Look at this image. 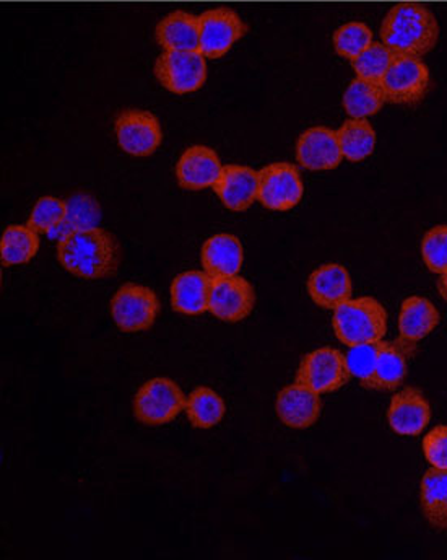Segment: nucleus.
I'll return each mask as SVG.
<instances>
[{
  "label": "nucleus",
  "mask_w": 447,
  "mask_h": 560,
  "mask_svg": "<svg viewBox=\"0 0 447 560\" xmlns=\"http://www.w3.org/2000/svg\"><path fill=\"white\" fill-rule=\"evenodd\" d=\"M420 503L426 522L438 532H447V469L432 468L425 472Z\"/></svg>",
  "instance_id": "b1692460"
},
{
  "label": "nucleus",
  "mask_w": 447,
  "mask_h": 560,
  "mask_svg": "<svg viewBox=\"0 0 447 560\" xmlns=\"http://www.w3.org/2000/svg\"><path fill=\"white\" fill-rule=\"evenodd\" d=\"M245 261L242 242L230 233H219L202 246L203 271L212 279L238 276Z\"/></svg>",
  "instance_id": "6ab92c4d"
},
{
  "label": "nucleus",
  "mask_w": 447,
  "mask_h": 560,
  "mask_svg": "<svg viewBox=\"0 0 447 560\" xmlns=\"http://www.w3.org/2000/svg\"><path fill=\"white\" fill-rule=\"evenodd\" d=\"M438 290L442 293L443 299L447 300V272L442 275V278L438 280Z\"/></svg>",
  "instance_id": "c9c22d12"
},
{
  "label": "nucleus",
  "mask_w": 447,
  "mask_h": 560,
  "mask_svg": "<svg viewBox=\"0 0 447 560\" xmlns=\"http://www.w3.org/2000/svg\"><path fill=\"white\" fill-rule=\"evenodd\" d=\"M432 406L420 389L403 388L393 395L387 411V422L397 435L416 436L428 427Z\"/></svg>",
  "instance_id": "ddd939ff"
},
{
  "label": "nucleus",
  "mask_w": 447,
  "mask_h": 560,
  "mask_svg": "<svg viewBox=\"0 0 447 560\" xmlns=\"http://www.w3.org/2000/svg\"><path fill=\"white\" fill-rule=\"evenodd\" d=\"M384 103H386V96L381 85L360 77L352 80L343 93V108L350 118H369L383 108Z\"/></svg>",
  "instance_id": "bb28decb"
},
{
  "label": "nucleus",
  "mask_w": 447,
  "mask_h": 560,
  "mask_svg": "<svg viewBox=\"0 0 447 560\" xmlns=\"http://www.w3.org/2000/svg\"><path fill=\"white\" fill-rule=\"evenodd\" d=\"M343 155L337 131L318 126L299 136L296 143V160L303 168L326 172L340 165Z\"/></svg>",
  "instance_id": "2eb2a0df"
},
{
  "label": "nucleus",
  "mask_w": 447,
  "mask_h": 560,
  "mask_svg": "<svg viewBox=\"0 0 447 560\" xmlns=\"http://www.w3.org/2000/svg\"><path fill=\"white\" fill-rule=\"evenodd\" d=\"M66 219L48 233L49 238L56 240L58 243L79 230L96 229L102 219L98 201L86 192L73 195L69 201H66Z\"/></svg>",
  "instance_id": "393cba45"
},
{
  "label": "nucleus",
  "mask_w": 447,
  "mask_h": 560,
  "mask_svg": "<svg viewBox=\"0 0 447 560\" xmlns=\"http://www.w3.org/2000/svg\"><path fill=\"white\" fill-rule=\"evenodd\" d=\"M407 355L397 342H379L378 360H376L375 373L369 382L366 383V389L373 392H396L405 382L409 365H407Z\"/></svg>",
  "instance_id": "5701e85b"
},
{
  "label": "nucleus",
  "mask_w": 447,
  "mask_h": 560,
  "mask_svg": "<svg viewBox=\"0 0 447 560\" xmlns=\"http://www.w3.org/2000/svg\"><path fill=\"white\" fill-rule=\"evenodd\" d=\"M332 326L346 348L378 345L387 332V312L373 296L350 299L333 310Z\"/></svg>",
  "instance_id": "7ed1b4c3"
},
{
  "label": "nucleus",
  "mask_w": 447,
  "mask_h": 560,
  "mask_svg": "<svg viewBox=\"0 0 447 560\" xmlns=\"http://www.w3.org/2000/svg\"><path fill=\"white\" fill-rule=\"evenodd\" d=\"M188 398L183 389L169 378H153L137 393L133 412L145 425H163L186 411Z\"/></svg>",
  "instance_id": "20e7f679"
},
{
  "label": "nucleus",
  "mask_w": 447,
  "mask_h": 560,
  "mask_svg": "<svg viewBox=\"0 0 447 560\" xmlns=\"http://www.w3.org/2000/svg\"><path fill=\"white\" fill-rule=\"evenodd\" d=\"M352 380L346 355L339 349L320 348L309 352L299 363L296 383L308 386L318 395L339 392Z\"/></svg>",
  "instance_id": "423d86ee"
},
{
  "label": "nucleus",
  "mask_w": 447,
  "mask_h": 560,
  "mask_svg": "<svg viewBox=\"0 0 447 560\" xmlns=\"http://www.w3.org/2000/svg\"><path fill=\"white\" fill-rule=\"evenodd\" d=\"M212 278L205 271H188L172 283L173 308L183 315H202L209 310Z\"/></svg>",
  "instance_id": "4be33fe9"
},
{
  "label": "nucleus",
  "mask_w": 447,
  "mask_h": 560,
  "mask_svg": "<svg viewBox=\"0 0 447 560\" xmlns=\"http://www.w3.org/2000/svg\"><path fill=\"white\" fill-rule=\"evenodd\" d=\"M438 38V20L423 3H397L383 22V43L399 56L422 58L435 48Z\"/></svg>",
  "instance_id": "f03ea898"
},
{
  "label": "nucleus",
  "mask_w": 447,
  "mask_h": 560,
  "mask_svg": "<svg viewBox=\"0 0 447 560\" xmlns=\"http://www.w3.org/2000/svg\"><path fill=\"white\" fill-rule=\"evenodd\" d=\"M308 293L320 308L336 310L337 306L352 299V278L343 266H320L309 276Z\"/></svg>",
  "instance_id": "aec40b11"
},
{
  "label": "nucleus",
  "mask_w": 447,
  "mask_h": 560,
  "mask_svg": "<svg viewBox=\"0 0 447 560\" xmlns=\"http://www.w3.org/2000/svg\"><path fill=\"white\" fill-rule=\"evenodd\" d=\"M399 55L387 48L384 43L373 42L358 58L353 59V70L360 79L381 83L384 75Z\"/></svg>",
  "instance_id": "c756f323"
},
{
  "label": "nucleus",
  "mask_w": 447,
  "mask_h": 560,
  "mask_svg": "<svg viewBox=\"0 0 447 560\" xmlns=\"http://www.w3.org/2000/svg\"><path fill=\"white\" fill-rule=\"evenodd\" d=\"M378 348L379 342L378 345L355 346V348H350V352L346 353V365L352 373V378H358L363 388L375 373Z\"/></svg>",
  "instance_id": "72a5a7b5"
},
{
  "label": "nucleus",
  "mask_w": 447,
  "mask_h": 560,
  "mask_svg": "<svg viewBox=\"0 0 447 560\" xmlns=\"http://www.w3.org/2000/svg\"><path fill=\"white\" fill-rule=\"evenodd\" d=\"M119 147L133 156H149L162 145L163 132L158 118L143 109H126L116 118Z\"/></svg>",
  "instance_id": "9b49d317"
},
{
  "label": "nucleus",
  "mask_w": 447,
  "mask_h": 560,
  "mask_svg": "<svg viewBox=\"0 0 447 560\" xmlns=\"http://www.w3.org/2000/svg\"><path fill=\"white\" fill-rule=\"evenodd\" d=\"M305 195L299 170L292 163H270L259 172L257 201L269 210L286 212L302 202Z\"/></svg>",
  "instance_id": "6e6552de"
},
{
  "label": "nucleus",
  "mask_w": 447,
  "mask_h": 560,
  "mask_svg": "<svg viewBox=\"0 0 447 560\" xmlns=\"http://www.w3.org/2000/svg\"><path fill=\"white\" fill-rule=\"evenodd\" d=\"M439 325L436 306L423 296H409L403 300L399 315V341L407 353H412L420 341L432 335Z\"/></svg>",
  "instance_id": "4468645a"
},
{
  "label": "nucleus",
  "mask_w": 447,
  "mask_h": 560,
  "mask_svg": "<svg viewBox=\"0 0 447 560\" xmlns=\"http://www.w3.org/2000/svg\"><path fill=\"white\" fill-rule=\"evenodd\" d=\"M62 268L77 278L95 280L113 278L122 261L118 238L105 229L79 230L58 243Z\"/></svg>",
  "instance_id": "f257e3e1"
},
{
  "label": "nucleus",
  "mask_w": 447,
  "mask_h": 560,
  "mask_svg": "<svg viewBox=\"0 0 447 560\" xmlns=\"http://www.w3.org/2000/svg\"><path fill=\"white\" fill-rule=\"evenodd\" d=\"M342 155L350 162H363L376 147V132L366 119H349L337 131Z\"/></svg>",
  "instance_id": "cd10ccee"
},
{
  "label": "nucleus",
  "mask_w": 447,
  "mask_h": 560,
  "mask_svg": "<svg viewBox=\"0 0 447 560\" xmlns=\"http://www.w3.org/2000/svg\"><path fill=\"white\" fill-rule=\"evenodd\" d=\"M256 305L255 287L242 276L212 280L209 312L225 323H239L251 315Z\"/></svg>",
  "instance_id": "f8f14e48"
},
{
  "label": "nucleus",
  "mask_w": 447,
  "mask_h": 560,
  "mask_svg": "<svg viewBox=\"0 0 447 560\" xmlns=\"http://www.w3.org/2000/svg\"><path fill=\"white\" fill-rule=\"evenodd\" d=\"M160 312L156 293L139 283H126L111 300V316L122 332L152 328Z\"/></svg>",
  "instance_id": "0eeeda50"
},
{
  "label": "nucleus",
  "mask_w": 447,
  "mask_h": 560,
  "mask_svg": "<svg viewBox=\"0 0 447 560\" xmlns=\"http://www.w3.org/2000/svg\"><path fill=\"white\" fill-rule=\"evenodd\" d=\"M422 256L426 268L435 275L447 272V225L428 230L423 236Z\"/></svg>",
  "instance_id": "473e14b6"
},
{
  "label": "nucleus",
  "mask_w": 447,
  "mask_h": 560,
  "mask_svg": "<svg viewBox=\"0 0 447 560\" xmlns=\"http://www.w3.org/2000/svg\"><path fill=\"white\" fill-rule=\"evenodd\" d=\"M39 249V233L28 225H12L5 229L0 240L2 265L22 266L32 261Z\"/></svg>",
  "instance_id": "a878e982"
},
{
  "label": "nucleus",
  "mask_w": 447,
  "mask_h": 560,
  "mask_svg": "<svg viewBox=\"0 0 447 560\" xmlns=\"http://www.w3.org/2000/svg\"><path fill=\"white\" fill-rule=\"evenodd\" d=\"M66 213L67 205L64 201L52 198V196H45V198H39L38 202H36L26 225L35 230V232L48 235L55 226H58L66 219Z\"/></svg>",
  "instance_id": "2f4dec72"
},
{
  "label": "nucleus",
  "mask_w": 447,
  "mask_h": 560,
  "mask_svg": "<svg viewBox=\"0 0 447 560\" xmlns=\"http://www.w3.org/2000/svg\"><path fill=\"white\" fill-rule=\"evenodd\" d=\"M155 38L165 51H199V16L176 10L156 25Z\"/></svg>",
  "instance_id": "412c9836"
},
{
  "label": "nucleus",
  "mask_w": 447,
  "mask_h": 560,
  "mask_svg": "<svg viewBox=\"0 0 447 560\" xmlns=\"http://www.w3.org/2000/svg\"><path fill=\"white\" fill-rule=\"evenodd\" d=\"M205 56L200 51H165L155 62V77L168 92L188 95L207 80Z\"/></svg>",
  "instance_id": "1a4fd4ad"
},
{
  "label": "nucleus",
  "mask_w": 447,
  "mask_h": 560,
  "mask_svg": "<svg viewBox=\"0 0 447 560\" xmlns=\"http://www.w3.org/2000/svg\"><path fill=\"white\" fill-rule=\"evenodd\" d=\"M222 172L223 165L215 150L205 145L189 147L176 165L179 186L188 191L213 188Z\"/></svg>",
  "instance_id": "dca6fc26"
},
{
  "label": "nucleus",
  "mask_w": 447,
  "mask_h": 560,
  "mask_svg": "<svg viewBox=\"0 0 447 560\" xmlns=\"http://www.w3.org/2000/svg\"><path fill=\"white\" fill-rule=\"evenodd\" d=\"M186 412L196 429H213L225 418L226 405L212 388L200 386L189 396Z\"/></svg>",
  "instance_id": "c85d7f7f"
},
{
  "label": "nucleus",
  "mask_w": 447,
  "mask_h": 560,
  "mask_svg": "<svg viewBox=\"0 0 447 560\" xmlns=\"http://www.w3.org/2000/svg\"><path fill=\"white\" fill-rule=\"evenodd\" d=\"M275 411L279 419L290 429L305 430L318 422L322 401L318 393L295 383L279 393Z\"/></svg>",
  "instance_id": "f3484780"
},
{
  "label": "nucleus",
  "mask_w": 447,
  "mask_h": 560,
  "mask_svg": "<svg viewBox=\"0 0 447 560\" xmlns=\"http://www.w3.org/2000/svg\"><path fill=\"white\" fill-rule=\"evenodd\" d=\"M423 453L432 468L447 469V425H438L423 439Z\"/></svg>",
  "instance_id": "f704fd0d"
},
{
  "label": "nucleus",
  "mask_w": 447,
  "mask_h": 560,
  "mask_svg": "<svg viewBox=\"0 0 447 560\" xmlns=\"http://www.w3.org/2000/svg\"><path fill=\"white\" fill-rule=\"evenodd\" d=\"M333 48L337 55L353 61L373 43V32L362 22H350L333 33Z\"/></svg>",
  "instance_id": "7c9ffc66"
},
{
  "label": "nucleus",
  "mask_w": 447,
  "mask_h": 560,
  "mask_svg": "<svg viewBox=\"0 0 447 560\" xmlns=\"http://www.w3.org/2000/svg\"><path fill=\"white\" fill-rule=\"evenodd\" d=\"M386 103L412 106L422 102L428 93L430 70L422 59L413 56H397L381 80Z\"/></svg>",
  "instance_id": "39448f33"
},
{
  "label": "nucleus",
  "mask_w": 447,
  "mask_h": 560,
  "mask_svg": "<svg viewBox=\"0 0 447 560\" xmlns=\"http://www.w3.org/2000/svg\"><path fill=\"white\" fill-rule=\"evenodd\" d=\"M213 191L226 209L245 212L255 205L259 195V172L243 165L223 166Z\"/></svg>",
  "instance_id": "a211bd4d"
},
{
  "label": "nucleus",
  "mask_w": 447,
  "mask_h": 560,
  "mask_svg": "<svg viewBox=\"0 0 447 560\" xmlns=\"http://www.w3.org/2000/svg\"><path fill=\"white\" fill-rule=\"evenodd\" d=\"M199 51L205 58L220 59L248 33V25L235 10L219 7L199 16Z\"/></svg>",
  "instance_id": "9d476101"
}]
</instances>
